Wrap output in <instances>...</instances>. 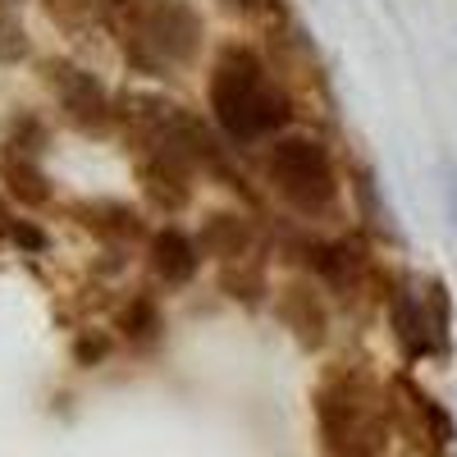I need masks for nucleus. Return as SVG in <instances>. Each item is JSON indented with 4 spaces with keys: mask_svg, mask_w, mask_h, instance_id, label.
I'll use <instances>...</instances> for the list:
<instances>
[{
    "mask_svg": "<svg viewBox=\"0 0 457 457\" xmlns=\"http://www.w3.org/2000/svg\"><path fill=\"white\" fill-rule=\"evenodd\" d=\"M206 101H211V120L228 146L275 142L293 124V96L270 73L265 55L243 42L220 46L206 79Z\"/></svg>",
    "mask_w": 457,
    "mask_h": 457,
    "instance_id": "nucleus-1",
    "label": "nucleus"
},
{
    "mask_svg": "<svg viewBox=\"0 0 457 457\" xmlns=\"http://www.w3.org/2000/svg\"><path fill=\"white\" fill-rule=\"evenodd\" d=\"M105 28L114 32L129 69L146 79H170L206 46V23L187 0H114Z\"/></svg>",
    "mask_w": 457,
    "mask_h": 457,
    "instance_id": "nucleus-2",
    "label": "nucleus"
},
{
    "mask_svg": "<svg viewBox=\"0 0 457 457\" xmlns=\"http://www.w3.org/2000/svg\"><path fill=\"white\" fill-rule=\"evenodd\" d=\"M312 411L325 457H385L389 430H398L389 389L361 366H334L312 394Z\"/></svg>",
    "mask_w": 457,
    "mask_h": 457,
    "instance_id": "nucleus-3",
    "label": "nucleus"
},
{
    "mask_svg": "<svg viewBox=\"0 0 457 457\" xmlns=\"http://www.w3.org/2000/svg\"><path fill=\"white\" fill-rule=\"evenodd\" d=\"M265 183L275 187V197L297 211L302 220H325L338 206V170L329 146L312 133H279L265 142Z\"/></svg>",
    "mask_w": 457,
    "mask_h": 457,
    "instance_id": "nucleus-4",
    "label": "nucleus"
},
{
    "mask_svg": "<svg viewBox=\"0 0 457 457\" xmlns=\"http://www.w3.org/2000/svg\"><path fill=\"white\" fill-rule=\"evenodd\" d=\"M385 307H389V329L398 338V353L407 361H448L453 357V297L439 275L411 279V275H389L385 279Z\"/></svg>",
    "mask_w": 457,
    "mask_h": 457,
    "instance_id": "nucleus-5",
    "label": "nucleus"
},
{
    "mask_svg": "<svg viewBox=\"0 0 457 457\" xmlns=\"http://www.w3.org/2000/svg\"><path fill=\"white\" fill-rule=\"evenodd\" d=\"M37 69H42V83L55 96L64 124H73V129L87 133V137H101V133H110L114 124H120V105H114L110 87L96 79L92 69L73 64L64 55H51V60H42Z\"/></svg>",
    "mask_w": 457,
    "mask_h": 457,
    "instance_id": "nucleus-6",
    "label": "nucleus"
},
{
    "mask_svg": "<svg viewBox=\"0 0 457 457\" xmlns=\"http://www.w3.org/2000/svg\"><path fill=\"white\" fill-rule=\"evenodd\" d=\"M297 261L338 297V302H357L366 293L385 297V275L375 270V256L366 247V238H302L297 243Z\"/></svg>",
    "mask_w": 457,
    "mask_h": 457,
    "instance_id": "nucleus-7",
    "label": "nucleus"
},
{
    "mask_svg": "<svg viewBox=\"0 0 457 457\" xmlns=\"http://www.w3.org/2000/svg\"><path fill=\"white\" fill-rule=\"evenodd\" d=\"M389 407H394V426L421 448L426 457H448L457 448V421L453 411L426 394L411 375H394L389 379Z\"/></svg>",
    "mask_w": 457,
    "mask_h": 457,
    "instance_id": "nucleus-8",
    "label": "nucleus"
},
{
    "mask_svg": "<svg viewBox=\"0 0 457 457\" xmlns=\"http://www.w3.org/2000/svg\"><path fill=\"white\" fill-rule=\"evenodd\" d=\"M275 316L279 325L293 334V343L302 353H320L329 338V312L316 293L312 279H288L284 288H275Z\"/></svg>",
    "mask_w": 457,
    "mask_h": 457,
    "instance_id": "nucleus-9",
    "label": "nucleus"
},
{
    "mask_svg": "<svg viewBox=\"0 0 457 457\" xmlns=\"http://www.w3.org/2000/svg\"><path fill=\"white\" fill-rule=\"evenodd\" d=\"M146 261H151V275H156L165 288H183V284H193L197 270H202V247H197L193 234H183V228L165 224V228L151 234Z\"/></svg>",
    "mask_w": 457,
    "mask_h": 457,
    "instance_id": "nucleus-10",
    "label": "nucleus"
},
{
    "mask_svg": "<svg viewBox=\"0 0 457 457\" xmlns=\"http://www.w3.org/2000/svg\"><path fill=\"white\" fill-rule=\"evenodd\" d=\"M256 224L238 211H211L197 228V247L202 256L220 261V265H234V261H247L256 256Z\"/></svg>",
    "mask_w": 457,
    "mask_h": 457,
    "instance_id": "nucleus-11",
    "label": "nucleus"
},
{
    "mask_svg": "<svg viewBox=\"0 0 457 457\" xmlns=\"http://www.w3.org/2000/svg\"><path fill=\"white\" fill-rule=\"evenodd\" d=\"M69 215L79 220L87 234H96L101 243L110 247H129L146 234V224H142V211L129 206V202H110V197H96V202H79V206H69Z\"/></svg>",
    "mask_w": 457,
    "mask_h": 457,
    "instance_id": "nucleus-12",
    "label": "nucleus"
},
{
    "mask_svg": "<svg viewBox=\"0 0 457 457\" xmlns=\"http://www.w3.org/2000/svg\"><path fill=\"white\" fill-rule=\"evenodd\" d=\"M133 161H137L142 193H146V202L156 211L174 215V211H183L187 202H193V174L187 170H179L170 161H156V156H133Z\"/></svg>",
    "mask_w": 457,
    "mask_h": 457,
    "instance_id": "nucleus-13",
    "label": "nucleus"
},
{
    "mask_svg": "<svg viewBox=\"0 0 457 457\" xmlns=\"http://www.w3.org/2000/svg\"><path fill=\"white\" fill-rule=\"evenodd\" d=\"M0 183L5 193L28 206V211H42L51 206V179L42 170V156H23V151H0Z\"/></svg>",
    "mask_w": 457,
    "mask_h": 457,
    "instance_id": "nucleus-14",
    "label": "nucleus"
},
{
    "mask_svg": "<svg viewBox=\"0 0 457 457\" xmlns=\"http://www.w3.org/2000/svg\"><path fill=\"white\" fill-rule=\"evenodd\" d=\"M114 329H120V338L129 343V348L146 353V348H156V343L165 338V316H161V307L146 293H137V297L124 302V312H120V320H114Z\"/></svg>",
    "mask_w": 457,
    "mask_h": 457,
    "instance_id": "nucleus-15",
    "label": "nucleus"
},
{
    "mask_svg": "<svg viewBox=\"0 0 457 457\" xmlns=\"http://www.w3.org/2000/svg\"><path fill=\"white\" fill-rule=\"evenodd\" d=\"M220 288L243 302V307H261L265 293H270V279H265V261L261 256H247V261H234L220 270Z\"/></svg>",
    "mask_w": 457,
    "mask_h": 457,
    "instance_id": "nucleus-16",
    "label": "nucleus"
},
{
    "mask_svg": "<svg viewBox=\"0 0 457 457\" xmlns=\"http://www.w3.org/2000/svg\"><path fill=\"white\" fill-rule=\"evenodd\" d=\"M110 5H114V0H42V10L51 14V23H60L73 37L96 28V23H105L110 19Z\"/></svg>",
    "mask_w": 457,
    "mask_h": 457,
    "instance_id": "nucleus-17",
    "label": "nucleus"
},
{
    "mask_svg": "<svg viewBox=\"0 0 457 457\" xmlns=\"http://www.w3.org/2000/svg\"><path fill=\"white\" fill-rule=\"evenodd\" d=\"M5 151H23V156H42L46 151V124L37 120L32 110H19L10 120V133H5Z\"/></svg>",
    "mask_w": 457,
    "mask_h": 457,
    "instance_id": "nucleus-18",
    "label": "nucleus"
},
{
    "mask_svg": "<svg viewBox=\"0 0 457 457\" xmlns=\"http://www.w3.org/2000/svg\"><path fill=\"white\" fill-rule=\"evenodd\" d=\"M353 197H357V211H361V220L375 228V234H389V211L379 206V187H375V174H370L366 165L353 174Z\"/></svg>",
    "mask_w": 457,
    "mask_h": 457,
    "instance_id": "nucleus-19",
    "label": "nucleus"
},
{
    "mask_svg": "<svg viewBox=\"0 0 457 457\" xmlns=\"http://www.w3.org/2000/svg\"><path fill=\"white\" fill-rule=\"evenodd\" d=\"M23 60H32V37L19 23V14L0 10V64L10 69V64H23Z\"/></svg>",
    "mask_w": 457,
    "mask_h": 457,
    "instance_id": "nucleus-20",
    "label": "nucleus"
},
{
    "mask_svg": "<svg viewBox=\"0 0 457 457\" xmlns=\"http://www.w3.org/2000/svg\"><path fill=\"white\" fill-rule=\"evenodd\" d=\"M10 243H14L19 252H46V234H42V228H37L32 220H14Z\"/></svg>",
    "mask_w": 457,
    "mask_h": 457,
    "instance_id": "nucleus-21",
    "label": "nucleus"
},
{
    "mask_svg": "<svg viewBox=\"0 0 457 457\" xmlns=\"http://www.w3.org/2000/svg\"><path fill=\"white\" fill-rule=\"evenodd\" d=\"M105 353H110V338L105 334H96V338H79V343H73V357H79L83 366H92V361H105Z\"/></svg>",
    "mask_w": 457,
    "mask_h": 457,
    "instance_id": "nucleus-22",
    "label": "nucleus"
},
{
    "mask_svg": "<svg viewBox=\"0 0 457 457\" xmlns=\"http://www.w3.org/2000/svg\"><path fill=\"white\" fill-rule=\"evenodd\" d=\"M444 211L448 224L457 228V161H444Z\"/></svg>",
    "mask_w": 457,
    "mask_h": 457,
    "instance_id": "nucleus-23",
    "label": "nucleus"
},
{
    "mask_svg": "<svg viewBox=\"0 0 457 457\" xmlns=\"http://www.w3.org/2000/svg\"><path fill=\"white\" fill-rule=\"evenodd\" d=\"M228 10H238V14H261V10H270L275 0H224Z\"/></svg>",
    "mask_w": 457,
    "mask_h": 457,
    "instance_id": "nucleus-24",
    "label": "nucleus"
},
{
    "mask_svg": "<svg viewBox=\"0 0 457 457\" xmlns=\"http://www.w3.org/2000/svg\"><path fill=\"white\" fill-rule=\"evenodd\" d=\"M14 220H19V215L5 206V197H0V243H10V234H14Z\"/></svg>",
    "mask_w": 457,
    "mask_h": 457,
    "instance_id": "nucleus-25",
    "label": "nucleus"
},
{
    "mask_svg": "<svg viewBox=\"0 0 457 457\" xmlns=\"http://www.w3.org/2000/svg\"><path fill=\"white\" fill-rule=\"evenodd\" d=\"M5 5H10V0H0V10H5Z\"/></svg>",
    "mask_w": 457,
    "mask_h": 457,
    "instance_id": "nucleus-26",
    "label": "nucleus"
}]
</instances>
